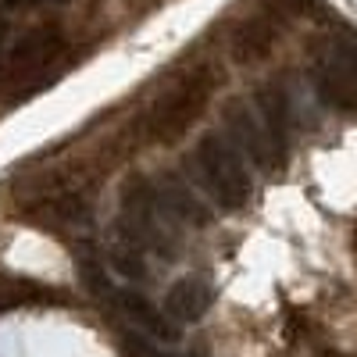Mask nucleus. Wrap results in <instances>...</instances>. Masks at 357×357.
Instances as JSON below:
<instances>
[{
    "mask_svg": "<svg viewBox=\"0 0 357 357\" xmlns=\"http://www.w3.org/2000/svg\"><path fill=\"white\" fill-rule=\"evenodd\" d=\"M275 43V25L264 18H250L240 33H236V54L240 61H257V57L268 54V47Z\"/></svg>",
    "mask_w": 357,
    "mask_h": 357,
    "instance_id": "9b49d317",
    "label": "nucleus"
},
{
    "mask_svg": "<svg viewBox=\"0 0 357 357\" xmlns=\"http://www.w3.org/2000/svg\"><path fill=\"white\" fill-rule=\"evenodd\" d=\"M168 357H172V354H168Z\"/></svg>",
    "mask_w": 357,
    "mask_h": 357,
    "instance_id": "4468645a",
    "label": "nucleus"
},
{
    "mask_svg": "<svg viewBox=\"0 0 357 357\" xmlns=\"http://www.w3.org/2000/svg\"><path fill=\"white\" fill-rule=\"evenodd\" d=\"M215 286L211 279H204V275H183L168 293H165V304L161 311L178 325V329H186V325H197L207 311L215 307Z\"/></svg>",
    "mask_w": 357,
    "mask_h": 357,
    "instance_id": "39448f33",
    "label": "nucleus"
},
{
    "mask_svg": "<svg viewBox=\"0 0 357 357\" xmlns=\"http://www.w3.org/2000/svg\"><path fill=\"white\" fill-rule=\"evenodd\" d=\"M75 275H79V282L97 296V301H104V304H111L114 301V293H118V286L111 282V268H104L100 261H97V254H93V247H75Z\"/></svg>",
    "mask_w": 357,
    "mask_h": 357,
    "instance_id": "9d476101",
    "label": "nucleus"
},
{
    "mask_svg": "<svg viewBox=\"0 0 357 357\" xmlns=\"http://www.w3.org/2000/svg\"><path fill=\"white\" fill-rule=\"evenodd\" d=\"M193 175L218 211H243L247 207L254 190L250 172L243 165V154L218 132L200 136V143L193 146Z\"/></svg>",
    "mask_w": 357,
    "mask_h": 357,
    "instance_id": "f257e3e1",
    "label": "nucleus"
},
{
    "mask_svg": "<svg viewBox=\"0 0 357 357\" xmlns=\"http://www.w3.org/2000/svg\"><path fill=\"white\" fill-rule=\"evenodd\" d=\"M111 304L122 311L139 333H146V336L158 340V343H178V336H183V329H178V325H175L158 304L146 301L139 289H118Z\"/></svg>",
    "mask_w": 357,
    "mask_h": 357,
    "instance_id": "0eeeda50",
    "label": "nucleus"
},
{
    "mask_svg": "<svg viewBox=\"0 0 357 357\" xmlns=\"http://www.w3.org/2000/svg\"><path fill=\"white\" fill-rule=\"evenodd\" d=\"M314 89L329 107H357V33L340 29L321 43L314 57Z\"/></svg>",
    "mask_w": 357,
    "mask_h": 357,
    "instance_id": "f03ea898",
    "label": "nucleus"
},
{
    "mask_svg": "<svg viewBox=\"0 0 357 357\" xmlns=\"http://www.w3.org/2000/svg\"><path fill=\"white\" fill-rule=\"evenodd\" d=\"M207 100V86L200 89V82H186V86H178L175 93H168L154 114H151V129L161 136V139H175V136H183V129L197 118L200 104Z\"/></svg>",
    "mask_w": 357,
    "mask_h": 357,
    "instance_id": "423d86ee",
    "label": "nucleus"
},
{
    "mask_svg": "<svg viewBox=\"0 0 357 357\" xmlns=\"http://www.w3.org/2000/svg\"><path fill=\"white\" fill-rule=\"evenodd\" d=\"M107 268H111L114 275H122L126 282H146V279H151V268H146V254L136 250V247H129V243H122V240L111 247V254H107Z\"/></svg>",
    "mask_w": 357,
    "mask_h": 357,
    "instance_id": "f8f14e48",
    "label": "nucleus"
},
{
    "mask_svg": "<svg viewBox=\"0 0 357 357\" xmlns=\"http://www.w3.org/2000/svg\"><path fill=\"white\" fill-rule=\"evenodd\" d=\"M254 104H257V114H261V126L272 139L275 154L286 158V129H289V104H286V93L279 86H261L254 93Z\"/></svg>",
    "mask_w": 357,
    "mask_h": 357,
    "instance_id": "6e6552de",
    "label": "nucleus"
},
{
    "mask_svg": "<svg viewBox=\"0 0 357 357\" xmlns=\"http://www.w3.org/2000/svg\"><path fill=\"white\" fill-rule=\"evenodd\" d=\"M61 47H65V40L54 33V25H43V29H36V33H29L18 47H15V54H11V65L18 68V72H40V68H47L57 54H61Z\"/></svg>",
    "mask_w": 357,
    "mask_h": 357,
    "instance_id": "1a4fd4ad",
    "label": "nucleus"
},
{
    "mask_svg": "<svg viewBox=\"0 0 357 357\" xmlns=\"http://www.w3.org/2000/svg\"><path fill=\"white\" fill-rule=\"evenodd\" d=\"M222 126H225L229 143L240 154H247L254 165H261V168H279L282 165V158L275 154L272 139H268V132L261 126V118L250 111L247 100H229L225 111H222Z\"/></svg>",
    "mask_w": 357,
    "mask_h": 357,
    "instance_id": "7ed1b4c3",
    "label": "nucleus"
},
{
    "mask_svg": "<svg viewBox=\"0 0 357 357\" xmlns=\"http://www.w3.org/2000/svg\"><path fill=\"white\" fill-rule=\"evenodd\" d=\"M304 4H311V0H304Z\"/></svg>",
    "mask_w": 357,
    "mask_h": 357,
    "instance_id": "ddd939ff",
    "label": "nucleus"
},
{
    "mask_svg": "<svg viewBox=\"0 0 357 357\" xmlns=\"http://www.w3.org/2000/svg\"><path fill=\"white\" fill-rule=\"evenodd\" d=\"M154 190H158V200H161V207H165V215H168L175 225L204 229V225L215 222V211L197 197V190L186 183L183 175H175V172L161 175L158 183H154Z\"/></svg>",
    "mask_w": 357,
    "mask_h": 357,
    "instance_id": "20e7f679",
    "label": "nucleus"
}]
</instances>
